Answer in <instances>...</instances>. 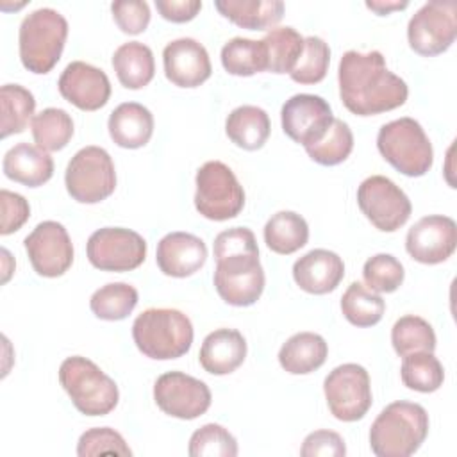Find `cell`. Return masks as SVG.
Here are the masks:
<instances>
[{"label":"cell","instance_id":"obj_7","mask_svg":"<svg viewBox=\"0 0 457 457\" xmlns=\"http://www.w3.org/2000/svg\"><path fill=\"white\" fill-rule=\"evenodd\" d=\"M195 207L212 221L236 218L245 207V191L234 171L221 161H207L195 177Z\"/></svg>","mask_w":457,"mask_h":457},{"label":"cell","instance_id":"obj_14","mask_svg":"<svg viewBox=\"0 0 457 457\" xmlns=\"http://www.w3.org/2000/svg\"><path fill=\"white\" fill-rule=\"evenodd\" d=\"M157 407L179 420H195L211 407V389L200 378L182 371H168L154 384Z\"/></svg>","mask_w":457,"mask_h":457},{"label":"cell","instance_id":"obj_24","mask_svg":"<svg viewBox=\"0 0 457 457\" xmlns=\"http://www.w3.org/2000/svg\"><path fill=\"white\" fill-rule=\"evenodd\" d=\"M107 129L118 146L130 150L141 148L154 134V116L137 102H123L109 114Z\"/></svg>","mask_w":457,"mask_h":457},{"label":"cell","instance_id":"obj_2","mask_svg":"<svg viewBox=\"0 0 457 457\" xmlns=\"http://www.w3.org/2000/svg\"><path fill=\"white\" fill-rule=\"evenodd\" d=\"M428 434V414L414 402L386 405L370 428V446L377 457H409Z\"/></svg>","mask_w":457,"mask_h":457},{"label":"cell","instance_id":"obj_33","mask_svg":"<svg viewBox=\"0 0 457 457\" xmlns=\"http://www.w3.org/2000/svg\"><path fill=\"white\" fill-rule=\"evenodd\" d=\"M386 311L382 296L361 282H352L341 296V312L355 327L377 325Z\"/></svg>","mask_w":457,"mask_h":457},{"label":"cell","instance_id":"obj_30","mask_svg":"<svg viewBox=\"0 0 457 457\" xmlns=\"http://www.w3.org/2000/svg\"><path fill=\"white\" fill-rule=\"evenodd\" d=\"M221 64L227 73L237 77H250L268 70L266 48L262 39L232 37L221 48Z\"/></svg>","mask_w":457,"mask_h":457},{"label":"cell","instance_id":"obj_44","mask_svg":"<svg viewBox=\"0 0 457 457\" xmlns=\"http://www.w3.org/2000/svg\"><path fill=\"white\" fill-rule=\"evenodd\" d=\"M0 205H2V225H0V234L7 236L21 228V225L29 220L30 216V207L29 202L9 189L0 191Z\"/></svg>","mask_w":457,"mask_h":457},{"label":"cell","instance_id":"obj_29","mask_svg":"<svg viewBox=\"0 0 457 457\" xmlns=\"http://www.w3.org/2000/svg\"><path fill=\"white\" fill-rule=\"evenodd\" d=\"M309 225L295 211H278L264 225L266 246L280 255H289L307 245Z\"/></svg>","mask_w":457,"mask_h":457},{"label":"cell","instance_id":"obj_32","mask_svg":"<svg viewBox=\"0 0 457 457\" xmlns=\"http://www.w3.org/2000/svg\"><path fill=\"white\" fill-rule=\"evenodd\" d=\"M137 289L127 282H109L96 289L89 298L93 314L105 321L125 320L137 305Z\"/></svg>","mask_w":457,"mask_h":457},{"label":"cell","instance_id":"obj_5","mask_svg":"<svg viewBox=\"0 0 457 457\" xmlns=\"http://www.w3.org/2000/svg\"><path fill=\"white\" fill-rule=\"evenodd\" d=\"M59 382L75 409L86 416H105L118 405L116 382L82 355H71L61 362Z\"/></svg>","mask_w":457,"mask_h":457},{"label":"cell","instance_id":"obj_12","mask_svg":"<svg viewBox=\"0 0 457 457\" xmlns=\"http://www.w3.org/2000/svg\"><path fill=\"white\" fill-rule=\"evenodd\" d=\"M357 205L371 225L382 232H395L409 220V196L387 177L371 175L357 187Z\"/></svg>","mask_w":457,"mask_h":457},{"label":"cell","instance_id":"obj_13","mask_svg":"<svg viewBox=\"0 0 457 457\" xmlns=\"http://www.w3.org/2000/svg\"><path fill=\"white\" fill-rule=\"evenodd\" d=\"M87 261L102 271H130L143 264L146 241L141 234L123 227L95 230L86 245Z\"/></svg>","mask_w":457,"mask_h":457},{"label":"cell","instance_id":"obj_20","mask_svg":"<svg viewBox=\"0 0 457 457\" xmlns=\"http://www.w3.org/2000/svg\"><path fill=\"white\" fill-rule=\"evenodd\" d=\"M155 261L164 275L184 278L205 264L207 246L195 234L170 232L157 243Z\"/></svg>","mask_w":457,"mask_h":457},{"label":"cell","instance_id":"obj_45","mask_svg":"<svg viewBox=\"0 0 457 457\" xmlns=\"http://www.w3.org/2000/svg\"><path fill=\"white\" fill-rule=\"evenodd\" d=\"M346 446L343 437L334 430H314L311 432L300 448L303 457H343Z\"/></svg>","mask_w":457,"mask_h":457},{"label":"cell","instance_id":"obj_38","mask_svg":"<svg viewBox=\"0 0 457 457\" xmlns=\"http://www.w3.org/2000/svg\"><path fill=\"white\" fill-rule=\"evenodd\" d=\"M353 148V134L346 121L334 118L327 134L314 145L305 146L307 155L321 166H336L348 159Z\"/></svg>","mask_w":457,"mask_h":457},{"label":"cell","instance_id":"obj_22","mask_svg":"<svg viewBox=\"0 0 457 457\" xmlns=\"http://www.w3.org/2000/svg\"><path fill=\"white\" fill-rule=\"evenodd\" d=\"M246 357V339L236 328H218L205 336L198 361L211 375H228L236 371Z\"/></svg>","mask_w":457,"mask_h":457},{"label":"cell","instance_id":"obj_18","mask_svg":"<svg viewBox=\"0 0 457 457\" xmlns=\"http://www.w3.org/2000/svg\"><path fill=\"white\" fill-rule=\"evenodd\" d=\"M57 87L61 96L80 111H96L111 96V82L105 71L84 61L70 62L62 70Z\"/></svg>","mask_w":457,"mask_h":457},{"label":"cell","instance_id":"obj_46","mask_svg":"<svg viewBox=\"0 0 457 457\" xmlns=\"http://www.w3.org/2000/svg\"><path fill=\"white\" fill-rule=\"evenodd\" d=\"M159 14L173 23L191 21L202 9L200 0H155Z\"/></svg>","mask_w":457,"mask_h":457},{"label":"cell","instance_id":"obj_36","mask_svg":"<svg viewBox=\"0 0 457 457\" xmlns=\"http://www.w3.org/2000/svg\"><path fill=\"white\" fill-rule=\"evenodd\" d=\"M400 377L409 389L434 393L443 386L445 370L434 352H414L403 357Z\"/></svg>","mask_w":457,"mask_h":457},{"label":"cell","instance_id":"obj_27","mask_svg":"<svg viewBox=\"0 0 457 457\" xmlns=\"http://www.w3.org/2000/svg\"><path fill=\"white\" fill-rule=\"evenodd\" d=\"M228 139L243 150H259L270 137L271 123L264 109L257 105H239L225 120Z\"/></svg>","mask_w":457,"mask_h":457},{"label":"cell","instance_id":"obj_11","mask_svg":"<svg viewBox=\"0 0 457 457\" xmlns=\"http://www.w3.org/2000/svg\"><path fill=\"white\" fill-rule=\"evenodd\" d=\"M330 414L339 421H357L370 411L373 396L366 368L355 362L336 366L323 380Z\"/></svg>","mask_w":457,"mask_h":457},{"label":"cell","instance_id":"obj_15","mask_svg":"<svg viewBox=\"0 0 457 457\" xmlns=\"http://www.w3.org/2000/svg\"><path fill=\"white\" fill-rule=\"evenodd\" d=\"M34 271L46 278L61 277L73 262V245L68 230L59 221H41L23 239Z\"/></svg>","mask_w":457,"mask_h":457},{"label":"cell","instance_id":"obj_8","mask_svg":"<svg viewBox=\"0 0 457 457\" xmlns=\"http://www.w3.org/2000/svg\"><path fill=\"white\" fill-rule=\"evenodd\" d=\"M64 184L70 196L80 204H98L116 187V170L102 146H84L68 162Z\"/></svg>","mask_w":457,"mask_h":457},{"label":"cell","instance_id":"obj_17","mask_svg":"<svg viewBox=\"0 0 457 457\" xmlns=\"http://www.w3.org/2000/svg\"><path fill=\"white\" fill-rule=\"evenodd\" d=\"M457 246V225L450 216L430 214L418 220L405 236L407 253L421 264H439Z\"/></svg>","mask_w":457,"mask_h":457},{"label":"cell","instance_id":"obj_19","mask_svg":"<svg viewBox=\"0 0 457 457\" xmlns=\"http://www.w3.org/2000/svg\"><path fill=\"white\" fill-rule=\"evenodd\" d=\"M166 79L179 87H198L212 71L209 54L202 43L193 37H179L162 50Z\"/></svg>","mask_w":457,"mask_h":457},{"label":"cell","instance_id":"obj_35","mask_svg":"<svg viewBox=\"0 0 457 457\" xmlns=\"http://www.w3.org/2000/svg\"><path fill=\"white\" fill-rule=\"evenodd\" d=\"M268 59V71L291 73L303 52V37L293 27L271 29L262 37Z\"/></svg>","mask_w":457,"mask_h":457},{"label":"cell","instance_id":"obj_37","mask_svg":"<svg viewBox=\"0 0 457 457\" xmlns=\"http://www.w3.org/2000/svg\"><path fill=\"white\" fill-rule=\"evenodd\" d=\"M391 343L400 357L414 352H434L436 332L427 320L407 314L395 321L391 328Z\"/></svg>","mask_w":457,"mask_h":457},{"label":"cell","instance_id":"obj_23","mask_svg":"<svg viewBox=\"0 0 457 457\" xmlns=\"http://www.w3.org/2000/svg\"><path fill=\"white\" fill-rule=\"evenodd\" d=\"M2 168L7 179L27 187H37L52 179L54 159L36 145L18 143L5 152Z\"/></svg>","mask_w":457,"mask_h":457},{"label":"cell","instance_id":"obj_47","mask_svg":"<svg viewBox=\"0 0 457 457\" xmlns=\"http://www.w3.org/2000/svg\"><path fill=\"white\" fill-rule=\"evenodd\" d=\"M409 5V2H384V0H375V2H366V7L375 11L378 16H386L393 11H400L405 9Z\"/></svg>","mask_w":457,"mask_h":457},{"label":"cell","instance_id":"obj_28","mask_svg":"<svg viewBox=\"0 0 457 457\" xmlns=\"http://www.w3.org/2000/svg\"><path fill=\"white\" fill-rule=\"evenodd\" d=\"M112 68L123 87L141 89L154 79V52L139 41L123 43L112 54Z\"/></svg>","mask_w":457,"mask_h":457},{"label":"cell","instance_id":"obj_1","mask_svg":"<svg viewBox=\"0 0 457 457\" xmlns=\"http://www.w3.org/2000/svg\"><path fill=\"white\" fill-rule=\"evenodd\" d=\"M343 105L357 116H373L405 104L409 87L403 79L389 71L378 50L343 54L337 68Z\"/></svg>","mask_w":457,"mask_h":457},{"label":"cell","instance_id":"obj_39","mask_svg":"<svg viewBox=\"0 0 457 457\" xmlns=\"http://www.w3.org/2000/svg\"><path fill=\"white\" fill-rule=\"evenodd\" d=\"M330 62V48L318 36L303 37V52L289 77L298 84H318L325 79Z\"/></svg>","mask_w":457,"mask_h":457},{"label":"cell","instance_id":"obj_34","mask_svg":"<svg viewBox=\"0 0 457 457\" xmlns=\"http://www.w3.org/2000/svg\"><path fill=\"white\" fill-rule=\"evenodd\" d=\"M30 129L39 148L57 152L70 143L73 136V120L64 109L46 107L32 118Z\"/></svg>","mask_w":457,"mask_h":457},{"label":"cell","instance_id":"obj_42","mask_svg":"<svg viewBox=\"0 0 457 457\" xmlns=\"http://www.w3.org/2000/svg\"><path fill=\"white\" fill-rule=\"evenodd\" d=\"M104 453L130 457L132 450L125 443L123 436L109 427L89 428L79 437V443H77L79 457H95Z\"/></svg>","mask_w":457,"mask_h":457},{"label":"cell","instance_id":"obj_43","mask_svg":"<svg viewBox=\"0 0 457 457\" xmlns=\"http://www.w3.org/2000/svg\"><path fill=\"white\" fill-rule=\"evenodd\" d=\"M111 12L125 34H141L150 23V7L143 0H116L111 4Z\"/></svg>","mask_w":457,"mask_h":457},{"label":"cell","instance_id":"obj_21","mask_svg":"<svg viewBox=\"0 0 457 457\" xmlns=\"http://www.w3.org/2000/svg\"><path fill=\"white\" fill-rule=\"evenodd\" d=\"M343 277V259L327 248H314L293 264V278L296 286L311 295H327L334 291Z\"/></svg>","mask_w":457,"mask_h":457},{"label":"cell","instance_id":"obj_6","mask_svg":"<svg viewBox=\"0 0 457 457\" xmlns=\"http://www.w3.org/2000/svg\"><path fill=\"white\" fill-rule=\"evenodd\" d=\"M382 157L407 177L425 175L434 162V150L420 121L403 116L384 123L377 134Z\"/></svg>","mask_w":457,"mask_h":457},{"label":"cell","instance_id":"obj_10","mask_svg":"<svg viewBox=\"0 0 457 457\" xmlns=\"http://www.w3.org/2000/svg\"><path fill=\"white\" fill-rule=\"evenodd\" d=\"M457 37V4L432 0L423 4L409 20V46L425 57L446 52Z\"/></svg>","mask_w":457,"mask_h":457},{"label":"cell","instance_id":"obj_16","mask_svg":"<svg viewBox=\"0 0 457 457\" xmlns=\"http://www.w3.org/2000/svg\"><path fill=\"white\" fill-rule=\"evenodd\" d=\"M282 129L289 139L305 146L318 143L334 121L328 102L318 95L300 93L284 102Z\"/></svg>","mask_w":457,"mask_h":457},{"label":"cell","instance_id":"obj_25","mask_svg":"<svg viewBox=\"0 0 457 457\" xmlns=\"http://www.w3.org/2000/svg\"><path fill=\"white\" fill-rule=\"evenodd\" d=\"M327 355L328 345L320 334L298 332L280 346L278 362L291 375H307L321 368Z\"/></svg>","mask_w":457,"mask_h":457},{"label":"cell","instance_id":"obj_41","mask_svg":"<svg viewBox=\"0 0 457 457\" xmlns=\"http://www.w3.org/2000/svg\"><path fill=\"white\" fill-rule=\"evenodd\" d=\"M362 277L366 286L375 293L396 291L405 277L402 262L391 253H377L364 262Z\"/></svg>","mask_w":457,"mask_h":457},{"label":"cell","instance_id":"obj_3","mask_svg":"<svg viewBox=\"0 0 457 457\" xmlns=\"http://www.w3.org/2000/svg\"><path fill=\"white\" fill-rule=\"evenodd\" d=\"M193 323L179 309L152 307L132 323V339L137 350L155 361L186 355L193 345Z\"/></svg>","mask_w":457,"mask_h":457},{"label":"cell","instance_id":"obj_31","mask_svg":"<svg viewBox=\"0 0 457 457\" xmlns=\"http://www.w3.org/2000/svg\"><path fill=\"white\" fill-rule=\"evenodd\" d=\"M0 109H2V137L20 134L29 127L34 118L36 100L34 95L20 84H4L0 87Z\"/></svg>","mask_w":457,"mask_h":457},{"label":"cell","instance_id":"obj_26","mask_svg":"<svg viewBox=\"0 0 457 457\" xmlns=\"http://www.w3.org/2000/svg\"><path fill=\"white\" fill-rule=\"evenodd\" d=\"M218 12L248 30H264L277 25L284 16L280 0H216Z\"/></svg>","mask_w":457,"mask_h":457},{"label":"cell","instance_id":"obj_4","mask_svg":"<svg viewBox=\"0 0 457 457\" xmlns=\"http://www.w3.org/2000/svg\"><path fill=\"white\" fill-rule=\"evenodd\" d=\"M66 37L68 21L59 11L39 7L29 12L18 32L21 64L32 73H48L59 62Z\"/></svg>","mask_w":457,"mask_h":457},{"label":"cell","instance_id":"obj_40","mask_svg":"<svg viewBox=\"0 0 457 457\" xmlns=\"http://www.w3.org/2000/svg\"><path fill=\"white\" fill-rule=\"evenodd\" d=\"M187 452L191 457H236L237 441L225 427L207 423L191 434Z\"/></svg>","mask_w":457,"mask_h":457},{"label":"cell","instance_id":"obj_9","mask_svg":"<svg viewBox=\"0 0 457 457\" xmlns=\"http://www.w3.org/2000/svg\"><path fill=\"white\" fill-rule=\"evenodd\" d=\"M220 298L234 307L253 305L264 291V270L259 252H239L216 257L212 277Z\"/></svg>","mask_w":457,"mask_h":457}]
</instances>
